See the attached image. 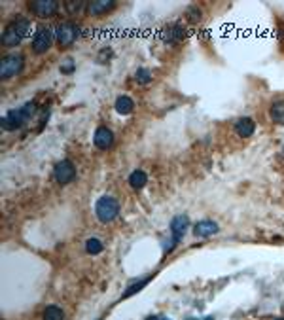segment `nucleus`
<instances>
[{
  "label": "nucleus",
  "instance_id": "f257e3e1",
  "mask_svg": "<svg viewBox=\"0 0 284 320\" xmlns=\"http://www.w3.org/2000/svg\"><path fill=\"white\" fill-rule=\"evenodd\" d=\"M34 112H36V104L34 102H27L25 106H21L17 110H10L6 116L2 117V127L6 131H15L21 125H25V121L30 119Z\"/></svg>",
  "mask_w": 284,
  "mask_h": 320
},
{
  "label": "nucleus",
  "instance_id": "f03ea898",
  "mask_svg": "<svg viewBox=\"0 0 284 320\" xmlns=\"http://www.w3.org/2000/svg\"><path fill=\"white\" fill-rule=\"evenodd\" d=\"M28 19L25 17H17L14 19L6 29H4V34H2V44L8 46V47H14L17 46L23 38H25V34L28 32Z\"/></svg>",
  "mask_w": 284,
  "mask_h": 320
},
{
  "label": "nucleus",
  "instance_id": "7ed1b4c3",
  "mask_svg": "<svg viewBox=\"0 0 284 320\" xmlns=\"http://www.w3.org/2000/svg\"><path fill=\"white\" fill-rule=\"evenodd\" d=\"M95 212H97V218L102 222V224H108L112 222L118 212H119V205L114 197H100L97 201V206H95Z\"/></svg>",
  "mask_w": 284,
  "mask_h": 320
},
{
  "label": "nucleus",
  "instance_id": "20e7f679",
  "mask_svg": "<svg viewBox=\"0 0 284 320\" xmlns=\"http://www.w3.org/2000/svg\"><path fill=\"white\" fill-rule=\"evenodd\" d=\"M188 226H189V220H188V216H184V214H178V216L172 218V222H170V233H172V239H170L169 245H165V252H170L172 248L182 241V237H184L186 231H188Z\"/></svg>",
  "mask_w": 284,
  "mask_h": 320
},
{
  "label": "nucleus",
  "instance_id": "39448f33",
  "mask_svg": "<svg viewBox=\"0 0 284 320\" xmlns=\"http://www.w3.org/2000/svg\"><path fill=\"white\" fill-rule=\"evenodd\" d=\"M21 69H23V57L21 55H17V53L6 55L0 63V76L4 80H8V78L21 72Z\"/></svg>",
  "mask_w": 284,
  "mask_h": 320
},
{
  "label": "nucleus",
  "instance_id": "423d86ee",
  "mask_svg": "<svg viewBox=\"0 0 284 320\" xmlns=\"http://www.w3.org/2000/svg\"><path fill=\"white\" fill-rule=\"evenodd\" d=\"M53 42V32L47 29V27H38L34 38H32V49L36 53H46Z\"/></svg>",
  "mask_w": 284,
  "mask_h": 320
},
{
  "label": "nucleus",
  "instance_id": "0eeeda50",
  "mask_svg": "<svg viewBox=\"0 0 284 320\" xmlns=\"http://www.w3.org/2000/svg\"><path fill=\"white\" fill-rule=\"evenodd\" d=\"M76 178V169H74V163L69 160L59 161L55 165V180L59 184H69Z\"/></svg>",
  "mask_w": 284,
  "mask_h": 320
},
{
  "label": "nucleus",
  "instance_id": "6e6552de",
  "mask_svg": "<svg viewBox=\"0 0 284 320\" xmlns=\"http://www.w3.org/2000/svg\"><path fill=\"white\" fill-rule=\"evenodd\" d=\"M78 34H80V30L74 23H63L57 27L55 38L61 46H71L78 38Z\"/></svg>",
  "mask_w": 284,
  "mask_h": 320
},
{
  "label": "nucleus",
  "instance_id": "1a4fd4ad",
  "mask_svg": "<svg viewBox=\"0 0 284 320\" xmlns=\"http://www.w3.org/2000/svg\"><path fill=\"white\" fill-rule=\"evenodd\" d=\"M59 8L55 0H36V2H30V10L32 14H36L38 17H49L53 15Z\"/></svg>",
  "mask_w": 284,
  "mask_h": 320
},
{
  "label": "nucleus",
  "instance_id": "9d476101",
  "mask_svg": "<svg viewBox=\"0 0 284 320\" xmlns=\"http://www.w3.org/2000/svg\"><path fill=\"white\" fill-rule=\"evenodd\" d=\"M116 6L114 0H95V2H87L85 10L89 15H102V14H108Z\"/></svg>",
  "mask_w": 284,
  "mask_h": 320
},
{
  "label": "nucleus",
  "instance_id": "9b49d317",
  "mask_svg": "<svg viewBox=\"0 0 284 320\" xmlns=\"http://www.w3.org/2000/svg\"><path fill=\"white\" fill-rule=\"evenodd\" d=\"M93 140H95V146H97L99 150H108V148L114 144V135L108 127H99L97 133H95V138H93Z\"/></svg>",
  "mask_w": 284,
  "mask_h": 320
},
{
  "label": "nucleus",
  "instance_id": "f8f14e48",
  "mask_svg": "<svg viewBox=\"0 0 284 320\" xmlns=\"http://www.w3.org/2000/svg\"><path fill=\"white\" fill-rule=\"evenodd\" d=\"M184 27L182 25H178V23H174V25H169L165 32H163V40L167 42V44H178L182 38H184Z\"/></svg>",
  "mask_w": 284,
  "mask_h": 320
},
{
  "label": "nucleus",
  "instance_id": "ddd939ff",
  "mask_svg": "<svg viewBox=\"0 0 284 320\" xmlns=\"http://www.w3.org/2000/svg\"><path fill=\"white\" fill-rule=\"evenodd\" d=\"M235 131L239 137L242 138H248V137H252L256 131V123L254 119H250V117H241L237 123H235Z\"/></svg>",
  "mask_w": 284,
  "mask_h": 320
},
{
  "label": "nucleus",
  "instance_id": "4468645a",
  "mask_svg": "<svg viewBox=\"0 0 284 320\" xmlns=\"http://www.w3.org/2000/svg\"><path fill=\"white\" fill-rule=\"evenodd\" d=\"M216 231H218V224L213 222V220L197 222V224H195V229H193V233H195L197 237H211V235H214Z\"/></svg>",
  "mask_w": 284,
  "mask_h": 320
},
{
  "label": "nucleus",
  "instance_id": "2eb2a0df",
  "mask_svg": "<svg viewBox=\"0 0 284 320\" xmlns=\"http://www.w3.org/2000/svg\"><path fill=\"white\" fill-rule=\"evenodd\" d=\"M269 116L275 123L279 125H284V101H277L271 104L269 108Z\"/></svg>",
  "mask_w": 284,
  "mask_h": 320
},
{
  "label": "nucleus",
  "instance_id": "dca6fc26",
  "mask_svg": "<svg viewBox=\"0 0 284 320\" xmlns=\"http://www.w3.org/2000/svg\"><path fill=\"white\" fill-rule=\"evenodd\" d=\"M133 108H135V102L131 97L127 95H123V97H118V101H116V110H118V114H131L133 112Z\"/></svg>",
  "mask_w": 284,
  "mask_h": 320
},
{
  "label": "nucleus",
  "instance_id": "f3484780",
  "mask_svg": "<svg viewBox=\"0 0 284 320\" xmlns=\"http://www.w3.org/2000/svg\"><path fill=\"white\" fill-rule=\"evenodd\" d=\"M146 182H148V176H146V173L144 171H133L131 175H129V184H131V188L135 189H141L146 186Z\"/></svg>",
  "mask_w": 284,
  "mask_h": 320
},
{
  "label": "nucleus",
  "instance_id": "a211bd4d",
  "mask_svg": "<svg viewBox=\"0 0 284 320\" xmlns=\"http://www.w3.org/2000/svg\"><path fill=\"white\" fill-rule=\"evenodd\" d=\"M44 320H65V313L61 307L51 305L44 311Z\"/></svg>",
  "mask_w": 284,
  "mask_h": 320
},
{
  "label": "nucleus",
  "instance_id": "6ab92c4d",
  "mask_svg": "<svg viewBox=\"0 0 284 320\" xmlns=\"http://www.w3.org/2000/svg\"><path fill=\"white\" fill-rule=\"evenodd\" d=\"M102 243H100L99 239H89L87 243H85V250L89 252V254H100L102 252Z\"/></svg>",
  "mask_w": 284,
  "mask_h": 320
},
{
  "label": "nucleus",
  "instance_id": "aec40b11",
  "mask_svg": "<svg viewBox=\"0 0 284 320\" xmlns=\"http://www.w3.org/2000/svg\"><path fill=\"white\" fill-rule=\"evenodd\" d=\"M135 80H137L139 84H150V80H152V72H150L148 69H139L137 74H135Z\"/></svg>",
  "mask_w": 284,
  "mask_h": 320
},
{
  "label": "nucleus",
  "instance_id": "412c9836",
  "mask_svg": "<svg viewBox=\"0 0 284 320\" xmlns=\"http://www.w3.org/2000/svg\"><path fill=\"white\" fill-rule=\"evenodd\" d=\"M188 17H189V21H199L201 19V10H199L197 6H189L188 8Z\"/></svg>",
  "mask_w": 284,
  "mask_h": 320
},
{
  "label": "nucleus",
  "instance_id": "4be33fe9",
  "mask_svg": "<svg viewBox=\"0 0 284 320\" xmlns=\"http://www.w3.org/2000/svg\"><path fill=\"white\" fill-rule=\"evenodd\" d=\"M146 282H148V278H144V280H141V282H137V284H133V286H129L127 292L123 294V297H129V296H133L135 292H139V290H141V288H142V286L146 284Z\"/></svg>",
  "mask_w": 284,
  "mask_h": 320
},
{
  "label": "nucleus",
  "instance_id": "5701e85b",
  "mask_svg": "<svg viewBox=\"0 0 284 320\" xmlns=\"http://www.w3.org/2000/svg\"><path fill=\"white\" fill-rule=\"evenodd\" d=\"M67 8H69V12H82L84 2H69V4H67Z\"/></svg>",
  "mask_w": 284,
  "mask_h": 320
},
{
  "label": "nucleus",
  "instance_id": "b1692460",
  "mask_svg": "<svg viewBox=\"0 0 284 320\" xmlns=\"http://www.w3.org/2000/svg\"><path fill=\"white\" fill-rule=\"evenodd\" d=\"M72 70H74V63H72L71 59H67L65 65H61V72L69 74V72H72Z\"/></svg>",
  "mask_w": 284,
  "mask_h": 320
},
{
  "label": "nucleus",
  "instance_id": "393cba45",
  "mask_svg": "<svg viewBox=\"0 0 284 320\" xmlns=\"http://www.w3.org/2000/svg\"><path fill=\"white\" fill-rule=\"evenodd\" d=\"M188 320H214V317H205V319H188Z\"/></svg>",
  "mask_w": 284,
  "mask_h": 320
},
{
  "label": "nucleus",
  "instance_id": "a878e982",
  "mask_svg": "<svg viewBox=\"0 0 284 320\" xmlns=\"http://www.w3.org/2000/svg\"><path fill=\"white\" fill-rule=\"evenodd\" d=\"M146 320H159V319H157V317H148Z\"/></svg>",
  "mask_w": 284,
  "mask_h": 320
},
{
  "label": "nucleus",
  "instance_id": "bb28decb",
  "mask_svg": "<svg viewBox=\"0 0 284 320\" xmlns=\"http://www.w3.org/2000/svg\"><path fill=\"white\" fill-rule=\"evenodd\" d=\"M159 320H169V319H159Z\"/></svg>",
  "mask_w": 284,
  "mask_h": 320
},
{
  "label": "nucleus",
  "instance_id": "cd10ccee",
  "mask_svg": "<svg viewBox=\"0 0 284 320\" xmlns=\"http://www.w3.org/2000/svg\"><path fill=\"white\" fill-rule=\"evenodd\" d=\"M275 320H284V319H275Z\"/></svg>",
  "mask_w": 284,
  "mask_h": 320
}]
</instances>
